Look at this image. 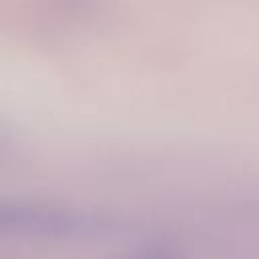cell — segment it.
<instances>
[{"label":"cell","mask_w":259,"mask_h":259,"mask_svg":"<svg viewBox=\"0 0 259 259\" xmlns=\"http://www.w3.org/2000/svg\"><path fill=\"white\" fill-rule=\"evenodd\" d=\"M0 221L2 227H14L16 231L40 233L49 237H87L105 229L103 223L95 217L42 206H4Z\"/></svg>","instance_id":"obj_1"}]
</instances>
